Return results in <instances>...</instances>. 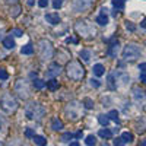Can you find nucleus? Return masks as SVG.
I'll use <instances>...</instances> for the list:
<instances>
[{
    "instance_id": "f257e3e1",
    "label": "nucleus",
    "mask_w": 146,
    "mask_h": 146,
    "mask_svg": "<svg viewBox=\"0 0 146 146\" xmlns=\"http://www.w3.org/2000/svg\"><path fill=\"white\" fill-rule=\"evenodd\" d=\"M66 70H67V76L72 80H82V78L85 76V69L79 62H70Z\"/></svg>"
},
{
    "instance_id": "f03ea898",
    "label": "nucleus",
    "mask_w": 146,
    "mask_h": 146,
    "mask_svg": "<svg viewBox=\"0 0 146 146\" xmlns=\"http://www.w3.org/2000/svg\"><path fill=\"white\" fill-rule=\"evenodd\" d=\"M0 107H2L6 113H13L18 108V104H16L15 98L10 94H5L2 96V100H0Z\"/></svg>"
},
{
    "instance_id": "7ed1b4c3",
    "label": "nucleus",
    "mask_w": 146,
    "mask_h": 146,
    "mask_svg": "<svg viewBox=\"0 0 146 146\" xmlns=\"http://www.w3.org/2000/svg\"><path fill=\"white\" fill-rule=\"evenodd\" d=\"M140 56V47L137 44H127L123 48V57L126 60H136Z\"/></svg>"
},
{
    "instance_id": "20e7f679",
    "label": "nucleus",
    "mask_w": 146,
    "mask_h": 146,
    "mask_svg": "<svg viewBox=\"0 0 146 146\" xmlns=\"http://www.w3.org/2000/svg\"><path fill=\"white\" fill-rule=\"evenodd\" d=\"M45 113V110L44 107H41L40 104H29L27 107V117L28 118H36V120H40Z\"/></svg>"
},
{
    "instance_id": "39448f33",
    "label": "nucleus",
    "mask_w": 146,
    "mask_h": 146,
    "mask_svg": "<svg viewBox=\"0 0 146 146\" xmlns=\"http://www.w3.org/2000/svg\"><path fill=\"white\" fill-rule=\"evenodd\" d=\"M40 56L44 60L53 57V47H51V42L50 41H47V40L40 41Z\"/></svg>"
},
{
    "instance_id": "423d86ee",
    "label": "nucleus",
    "mask_w": 146,
    "mask_h": 146,
    "mask_svg": "<svg viewBox=\"0 0 146 146\" xmlns=\"http://www.w3.org/2000/svg\"><path fill=\"white\" fill-rule=\"evenodd\" d=\"M95 0H73V9L76 12H83L89 9L92 5H94Z\"/></svg>"
},
{
    "instance_id": "0eeeda50",
    "label": "nucleus",
    "mask_w": 146,
    "mask_h": 146,
    "mask_svg": "<svg viewBox=\"0 0 146 146\" xmlns=\"http://www.w3.org/2000/svg\"><path fill=\"white\" fill-rule=\"evenodd\" d=\"M15 91H16V94L19 95V98H22V100H27L28 96H29V89H28V86H27V83L22 82V80H19V82L16 83Z\"/></svg>"
},
{
    "instance_id": "6e6552de",
    "label": "nucleus",
    "mask_w": 146,
    "mask_h": 146,
    "mask_svg": "<svg viewBox=\"0 0 146 146\" xmlns=\"http://www.w3.org/2000/svg\"><path fill=\"white\" fill-rule=\"evenodd\" d=\"M118 47H120L118 40H113V42L110 44V47H108L107 54H108L110 57H117V54H118Z\"/></svg>"
},
{
    "instance_id": "1a4fd4ad",
    "label": "nucleus",
    "mask_w": 146,
    "mask_h": 146,
    "mask_svg": "<svg viewBox=\"0 0 146 146\" xmlns=\"http://www.w3.org/2000/svg\"><path fill=\"white\" fill-rule=\"evenodd\" d=\"M58 73H60V64L53 63L50 66V69H48V72H47V78H54V76L58 75Z\"/></svg>"
},
{
    "instance_id": "9d476101",
    "label": "nucleus",
    "mask_w": 146,
    "mask_h": 146,
    "mask_svg": "<svg viewBox=\"0 0 146 146\" xmlns=\"http://www.w3.org/2000/svg\"><path fill=\"white\" fill-rule=\"evenodd\" d=\"M45 21L48 23H51V25H57V23H60V16L58 13H48L45 15Z\"/></svg>"
},
{
    "instance_id": "9b49d317",
    "label": "nucleus",
    "mask_w": 146,
    "mask_h": 146,
    "mask_svg": "<svg viewBox=\"0 0 146 146\" xmlns=\"http://www.w3.org/2000/svg\"><path fill=\"white\" fill-rule=\"evenodd\" d=\"M51 129L56 130V131L62 130V129H63V121L60 120V118H53V121H51Z\"/></svg>"
},
{
    "instance_id": "f8f14e48",
    "label": "nucleus",
    "mask_w": 146,
    "mask_h": 146,
    "mask_svg": "<svg viewBox=\"0 0 146 146\" xmlns=\"http://www.w3.org/2000/svg\"><path fill=\"white\" fill-rule=\"evenodd\" d=\"M3 45L7 48V50H13V48H15V41H13V38H12V36H6V38L3 40Z\"/></svg>"
},
{
    "instance_id": "ddd939ff",
    "label": "nucleus",
    "mask_w": 146,
    "mask_h": 146,
    "mask_svg": "<svg viewBox=\"0 0 146 146\" xmlns=\"http://www.w3.org/2000/svg\"><path fill=\"white\" fill-rule=\"evenodd\" d=\"M92 70H94V75H96V76H102L105 69H104V66H102V64H100V63H98V64H95V66H94V69H92Z\"/></svg>"
},
{
    "instance_id": "4468645a",
    "label": "nucleus",
    "mask_w": 146,
    "mask_h": 146,
    "mask_svg": "<svg viewBox=\"0 0 146 146\" xmlns=\"http://www.w3.org/2000/svg\"><path fill=\"white\" fill-rule=\"evenodd\" d=\"M100 136H101L102 139H110V137L113 136V131L108 130V129H101V130H100Z\"/></svg>"
},
{
    "instance_id": "2eb2a0df",
    "label": "nucleus",
    "mask_w": 146,
    "mask_h": 146,
    "mask_svg": "<svg viewBox=\"0 0 146 146\" xmlns=\"http://www.w3.org/2000/svg\"><path fill=\"white\" fill-rule=\"evenodd\" d=\"M47 88L50 89V91H56L58 88V82L56 79H51V80H48L47 82Z\"/></svg>"
},
{
    "instance_id": "dca6fc26",
    "label": "nucleus",
    "mask_w": 146,
    "mask_h": 146,
    "mask_svg": "<svg viewBox=\"0 0 146 146\" xmlns=\"http://www.w3.org/2000/svg\"><path fill=\"white\" fill-rule=\"evenodd\" d=\"M96 23H100V25H107V23H108V16L107 15H104V13H101L98 18H96Z\"/></svg>"
},
{
    "instance_id": "f3484780",
    "label": "nucleus",
    "mask_w": 146,
    "mask_h": 146,
    "mask_svg": "<svg viewBox=\"0 0 146 146\" xmlns=\"http://www.w3.org/2000/svg\"><path fill=\"white\" fill-rule=\"evenodd\" d=\"M34 142H35V145H38V146H45L47 145V139L42 137V136H35Z\"/></svg>"
},
{
    "instance_id": "a211bd4d",
    "label": "nucleus",
    "mask_w": 146,
    "mask_h": 146,
    "mask_svg": "<svg viewBox=\"0 0 146 146\" xmlns=\"http://www.w3.org/2000/svg\"><path fill=\"white\" fill-rule=\"evenodd\" d=\"M22 54H32L34 53V47L31 44H27V45H23L22 47V50H21Z\"/></svg>"
},
{
    "instance_id": "6ab92c4d",
    "label": "nucleus",
    "mask_w": 146,
    "mask_h": 146,
    "mask_svg": "<svg viewBox=\"0 0 146 146\" xmlns=\"http://www.w3.org/2000/svg\"><path fill=\"white\" fill-rule=\"evenodd\" d=\"M107 115H108V118H110V120H114L115 123H118V113L115 111V110H111V111H110Z\"/></svg>"
},
{
    "instance_id": "aec40b11",
    "label": "nucleus",
    "mask_w": 146,
    "mask_h": 146,
    "mask_svg": "<svg viewBox=\"0 0 146 146\" xmlns=\"http://www.w3.org/2000/svg\"><path fill=\"white\" fill-rule=\"evenodd\" d=\"M113 6L118 10L124 9V0H113Z\"/></svg>"
},
{
    "instance_id": "412c9836",
    "label": "nucleus",
    "mask_w": 146,
    "mask_h": 146,
    "mask_svg": "<svg viewBox=\"0 0 146 146\" xmlns=\"http://www.w3.org/2000/svg\"><path fill=\"white\" fill-rule=\"evenodd\" d=\"M79 56H80V58L85 60V62H89V58H91V53H89L88 50H82V51L79 53Z\"/></svg>"
},
{
    "instance_id": "4be33fe9",
    "label": "nucleus",
    "mask_w": 146,
    "mask_h": 146,
    "mask_svg": "<svg viewBox=\"0 0 146 146\" xmlns=\"http://www.w3.org/2000/svg\"><path fill=\"white\" fill-rule=\"evenodd\" d=\"M98 121L102 124V126H107L108 123H110V118H108V115H104V114H101V115H98Z\"/></svg>"
},
{
    "instance_id": "5701e85b",
    "label": "nucleus",
    "mask_w": 146,
    "mask_h": 146,
    "mask_svg": "<svg viewBox=\"0 0 146 146\" xmlns=\"http://www.w3.org/2000/svg\"><path fill=\"white\" fill-rule=\"evenodd\" d=\"M34 86H35L36 89H42V88L45 86V82L41 80V79H35V80H34Z\"/></svg>"
},
{
    "instance_id": "b1692460",
    "label": "nucleus",
    "mask_w": 146,
    "mask_h": 146,
    "mask_svg": "<svg viewBox=\"0 0 146 146\" xmlns=\"http://www.w3.org/2000/svg\"><path fill=\"white\" fill-rule=\"evenodd\" d=\"M121 137H123V140H124L126 143H130V142L133 140V135H131V133H129V131L123 133V135H121Z\"/></svg>"
},
{
    "instance_id": "393cba45",
    "label": "nucleus",
    "mask_w": 146,
    "mask_h": 146,
    "mask_svg": "<svg viewBox=\"0 0 146 146\" xmlns=\"http://www.w3.org/2000/svg\"><path fill=\"white\" fill-rule=\"evenodd\" d=\"M72 137H73V135H72L70 131H67V133H63L62 137H60V140H62V142H69Z\"/></svg>"
},
{
    "instance_id": "a878e982",
    "label": "nucleus",
    "mask_w": 146,
    "mask_h": 146,
    "mask_svg": "<svg viewBox=\"0 0 146 146\" xmlns=\"http://www.w3.org/2000/svg\"><path fill=\"white\" fill-rule=\"evenodd\" d=\"M19 12H21V7L19 6H16V7H13L10 12H9V15L12 16V18H16L18 15H19Z\"/></svg>"
},
{
    "instance_id": "bb28decb",
    "label": "nucleus",
    "mask_w": 146,
    "mask_h": 146,
    "mask_svg": "<svg viewBox=\"0 0 146 146\" xmlns=\"http://www.w3.org/2000/svg\"><path fill=\"white\" fill-rule=\"evenodd\" d=\"M85 142H86V145H88V146H92V145H95L96 139H95V136H92V135H91V136H88V137H86V140H85Z\"/></svg>"
},
{
    "instance_id": "cd10ccee",
    "label": "nucleus",
    "mask_w": 146,
    "mask_h": 146,
    "mask_svg": "<svg viewBox=\"0 0 146 146\" xmlns=\"http://www.w3.org/2000/svg\"><path fill=\"white\" fill-rule=\"evenodd\" d=\"M108 86L111 89H115V85H114V75H110L108 76Z\"/></svg>"
},
{
    "instance_id": "c85d7f7f",
    "label": "nucleus",
    "mask_w": 146,
    "mask_h": 146,
    "mask_svg": "<svg viewBox=\"0 0 146 146\" xmlns=\"http://www.w3.org/2000/svg\"><path fill=\"white\" fill-rule=\"evenodd\" d=\"M9 78V75H7V72L3 69V67H0V79H2V80H6Z\"/></svg>"
},
{
    "instance_id": "c756f323",
    "label": "nucleus",
    "mask_w": 146,
    "mask_h": 146,
    "mask_svg": "<svg viewBox=\"0 0 146 146\" xmlns=\"http://www.w3.org/2000/svg\"><path fill=\"white\" fill-rule=\"evenodd\" d=\"M83 104H85V107H86V108H92L94 107V101L89 100V98H85L83 100Z\"/></svg>"
},
{
    "instance_id": "7c9ffc66",
    "label": "nucleus",
    "mask_w": 146,
    "mask_h": 146,
    "mask_svg": "<svg viewBox=\"0 0 146 146\" xmlns=\"http://www.w3.org/2000/svg\"><path fill=\"white\" fill-rule=\"evenodd\" d=\"M126 142L123 140V137H115L114 139V146H123Z\"/></svg>"
},
{
    "instance_id": "2f4dec72",
    "label": "nucleus",
    "mask_w": 146,
    "mask_h": 146,
    "mask_svg": "<svg viewBox=\"0 0 146 146\" xmlns=\"http://www.w3.org/2000/svg\"><path fill=\"white\" fill-rule=\"evenodd\" d=\"M25 136H27V137H35L36 135L34 133L32 129H27V130H25Z\"/></svg>"
},
{
    "instance_id": "473e14b6",
    "label": "nucleus",
    "mask_w": 146,
    "mask_h": 146,
    "mask_svg": "<svg viewBox=\"0 0 146 146\" xmlns=\"http://www.w3.org/2000/svg\"><path fill=\"white\" fill-rule=\"evenodd\" d=\"M10 35H15V36H22L23 35V32L21 31V29H12V32H10Z\"/></svg>"
},
{
    "instance_id": "72a5a7b5",
    "label": "nucleus",
    "mask_w": 146,
    "mask_h": 146,
    "mask_svg": "<svg viewBox=\"0 0 146 146\" xmlns=\"http://www.w3.org/2000/svg\"><path fill=\"white\" fill-rule=\"evenodd\" d=\"M62 5H63V0H54V2H53V6H54V9L62 7Z\"/></svg>"
},
{
    "instance_id": "f704fd0d",
    "label": "nucleus",
    "mask_w": 146,
    "mask_h": 146,
    "mask_svg": "<svg viewBox=\"0 0 146 146\" xmlns=\"http://www.w3.org/2000/svg\"><path fill=\"white\" fill-rule=\"evenodd\" d=\"M126 28H127L129 31H131V32H133V31H135V29H136V27H135V25H133V23H131V22H129V21L126 22Z\"/></svg>"
},
{
    "instance_id": "c9c22d12",
    "label": "nucleus",
    "mask_w": 146,
    "mask_h": 146,
    "mask_svg": "<svg viewBox=\"0 0 146 146\" xmlns=\"http://www.w3.org/2000/svg\"><path fill=\"white\" fill-rule=\"evenodd\" d=\"M91 85H92V86L94 88H100V80H96V79H91Z\"/></svg>"
},
{
    "instance_id": "e433bc0d",
    "label": "nucleus",
    "mask_w": 146,
    "mask_h": 146,
    "mask_svg": "<svg viewBox=\"0 0 146 146\" xmlns=\"http://www.w3.org/2000/svg\"><path fill=\"white\" fill-rule=\"evenodd\" d=\"M48 5V0H38V6L40 7H47Z\"/></svg>"
},
{
    "instance_id": "4c0bfd02",
    "label": "nucleus",
    "mask_w": 146,
    "mask_h": 146,
    "mask_svg": "<svg viewBox=\"0 0 146 146\" xmlns=\"http://www.w3.org/2000/svg\"><path fill=\"white\" fill-rule=\"evenodd\" d=\"M135 96H136L137 100H139V98L142 100V96H143V95H142V92H139V89H137V88H135Z\"/></svg>"
},
{
    "instance_id": "58836bf2",
    "label": "nucleus",
    "mask_w": 146,
    "mask_h": 146,
    "mask_svg": "<svg viewBox=\"0 0 146 146\" xmlns=\"http://www.w3.org/2000/svg\"><path fill=\"white\" fill-rule=\"evenodd\" d=\"M139 70H146V63H142V64H139Z\"/></svg>"
},
{
    "instance_id": "ea45409f",
    "label": "nucleus",
    "mask_w": 146,
    "mask_h": 146,
    "mask_svg": "<svg viewBox=\"0 0 146 146\" xmlns=\"http://www.w3.org/2000/svg\"><path fill=\"white\" fill-rule=\"evenodd\" d=\"M140 27L142 28H146V18H143V21L140 22Z\"/></svg>"
},
{
    "instance_id": "a19ab883",
    "label": "nucleus",
    "mask_w": 146,
    "mask_h": 146,
    "mask_svg": "<svg viewBox=\"0 0 146 146\" xmlns=\"http://www.w3.org/2000/svg\"><path fill=\"white\" fill-rule=\"evenodd\" d=\"M140 80L142 82H146V73H142V75H140Z\"/></svg>"
},
{
    "instance_id": "79ce46f5",
    "label": "nucleus",
    "mask_w": 146,
    "mask_h": 146,
    "mask_svg": "<svg viewBox=\"0 0 146 146\" xmlns=\"http://www.w3.org/2000/svg\"><path fill=\"white\" fill-rule=\"evenodd\" d=\"M66 41H67V42H76V40H75V38H67Z\"/></svg>"
},
{
    "instance_id": "37998d69",
    "label": "nucleus",
    "mask_w": 146,
    "mask_h": 146,
    "mask_svg": "<svg viewBox=\"0 0 146 146\" xmlns=\"http://www.w3.org/2000/svg\"><path fill=\"white\" fill-rule=\"evenodd\" d=\"M76 137H78V139L82 137V131H78V133H76Z\"/></svg>"
},
{
    "instance_id": "c03bdc74",
    "label": "nucleus",
    "mask_w": 146,
    "mask_h": 146,
    "mask_svg": "<svg viewBox=\"0 0 146 146\" xmlns=\"http://www.w3.org/2000/svg\"><path fill=\"white\" fill-rule=\"evenodd\" d=\"M69 146H79V143H78V142H72Z\"/></svg>"
},
{
    "instance_id": "a18cd8bd",
    "label": "nucleus",
    "mask_w": 146,
    "mask_h": 146,
    "mask_svg": "<svg viewBox=\"0 0 146 146\" xmlns=\"http://www.w3.org/2000/svg\"><path fill=\"white\" fill-rule=\"evenodd\" d=\"M139 146H146V140H143V142H140V143H139Z\"/></svg>"
},
{
    "instance_id": "49530a36",
    "label": "nucleus",
    "mask_w": 146,
    "mask_h": 146,
    "mask_svg": "<svg viewBox=\"0 0 146 146\" xmlns=\"http://www.w3.org/2000/svg\"><path fill=\"white\" fill-rule=\"evenodd\" d=\"M18 0H7V3H16Z\"/></svg>"
},
{
    "instance_id": "de8ad7c7",
    "label": "nucleus",
    "mask_w": 146,
    "mask_h": 146,
    "mask_svg": "<svg viewBox=\"0 0 146 146\" xmlns=\"http://www.w3.org/2000/svg\"><path fill=\"white\" fill-rule=\"evenodd\" d=\"M28 5H29V6H32V5H34V0H28Z\"/></svg>"
},
{
    "instance_id": "09e8293b",
    "label": "nucleus",
    "mask_w": 146,
    "mask_h": 146,
    "mask_svg": "<svg viewBox=\"0 0 146 146\" xmlns=\"http://www.w3.org/2000/svg\"><path fill=\"white\" fill-rule=\"evenodd\" d=\"M101 146H108V143H105V142H104V143H102Z\"/></svg>"
},
{
    "instance_id": "8fccbe9b",
    "label": "nucleus",
    "mask_w": 146,
    "mask_h": 146,
    "mask_svg": "<svg viewBox=\"0 0 146 146\" xmlns=\"http://www.w3.org/2000/svg\"><path fill=\"white\" fill-rule=\"evenodd\" d=\"M0 146H3V143H2V142H0Z\"/></svg>"
}]
</instances>
